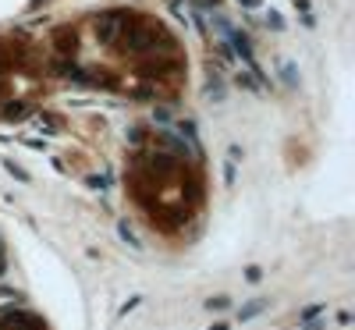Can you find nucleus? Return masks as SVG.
Returning <instances> with one entry per match:
<instances>
[{
    "instance_id": "2",
    "label": "nucleus",
    "mask_w": 355,
    "mask_h": 330,
    "mask_svg": "<svg viewBox=\"0 0 355 330\" xmlns=\"http://www.w3.org/2000/svg\"><path fill=\"white\" fill-rule=\"evenodd\" d=\"M0 330H40V323L25 320V316H8V320H0Z\"/></svg>"
},
{
    "instance_id": "1",
    "label": "nucleus",
    "mask_w": 355,
    "mask_h": 330,
    "mask_svg": "<svg viewBox=\"0 0 355 330\" xmlns=\"http://www.w3.org/2000/svg\"><path fill=\"white\" fill-rule=\"evenodd\" d=\"M132 196L160 227L185 224L199 209V174L189 164L185 149L178 146H150L139 149L132 164Z\"/></svg>"
}]
</instances>
